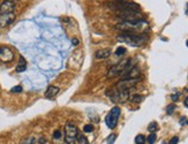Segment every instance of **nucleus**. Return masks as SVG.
I'll use <instances>...</instances> for the list:
<instances>
[{
  "label": "nucleus",
  "instance_id": "obj_17",
  "mask_svg": "<svg viewBox=\"0 0 188 144\" xmlns=\"http://www.w3.org/2000/svg\"><path fill=\"white\" fill-rule=\"evenodd\" d=\"M36 142V138L34 136H30V137H27L24 141H22L21 144H35Z\"/></svg>",
  "mask_w": 188,
  "mask_h": 144
},
{
  "label": "nucleus",
  "instance_id": "obj_33",
  "mask_svg": "<svg viewBox=\"0 0 188 144\" xmlns=\"http://www.w3.org/2000/svg\"><path fill=\"white\" fill-rule=\"evenodd\" d=\"M186 45H187V47H188V39H187V42H186Z\"/></svg>",
  "mask_w": 188,
  "mask_h": 144
},
{
  "label": "nucleus",
  "instance_id": "obj_7",
  "mask_svg": "<svg viewBox=\"0 0 188 144\" xmlns=\"http://www.w3.org/2000/svg\"><path fill=\"white\" fill-rule=\"evenodd\" d=\"M140 79H126V80H121L120 82H118L117 84V88L120 91H129V89L136 85L139 83Z\"/></svg>",
  "mask_w": 188,
  "mask_h": 144
},
{
  "label": "nucleus",
  "instance_id": "obj_22",
  "mask_svg": "<svg viewBox=\"0 0 188 144\" xmlns=\"http://www.w3.org/2000/svg\"><path fill=\"white\" fill-rule=\"evenodd\" d=\"M115 140H117V135H115V134H111V135L107 137L106 142H107V144H114V141Z\"/></svg>",
  "mask_w": 188,
  "mask_h": 144
},
{
  "label": "nucleus",
  "instance_id": "obj_24",
  "mask_svg": "<svg viewBox=\"0 0 188 144\" xmlns=\"http://www.w3.org/2000/svg\"><path fill=\"white\" fill-rule=\"evenodd\" d=\"M174 109H175L174 105H169V106H167V109H166V113L167 114H172L173 112H174Z\"/></svg>",
  "mask_w": 188,
  "mask_h": 144
},
{
  "label": "nucleus",
  "instance_id": "obj_19",
  "mask_svg": "<svg viewBox=\"0 0 188 144\" xmlns=\"http://www.w3.org/2000/svg\"><path fill=\"white\" fill-rule=\"evenodd\" d=\"M125 53H126V47H123V46H119V47H117V50H115V54H117L118 57L123 56Z\"/></svg>",
  "mask_w": 188,
  "mask_h": 144
},
{
  "label": "nucleus",
  "instance_id": "obj_30",
  "mask_svg": "<svg viewBox=\"0 0 188 144\" xmlns=\"http://www.w3.org/2000/svg\"><path fill=\"white\" fill-rule=\"evenodd\" d=\"M38 142H40V144H45L46 143V140H45V138H40Z\"/></svg>",
  "mask_w": 188,
  "mask_h": 144
},
{
  "label": "nucleus",
  "instance_id": "obj_11",
  "mask_svg": "<svg viewBox=\"0 0 188 144\" xmlns=\"http://www.w3.org/2000/svg\"><path fill=\"white\" fill-rule=\"evenodd\" d=\"M140 74H141L140 69H139L136 66H134L133 68H131L129 70H127L126 73L121 74V76H123V80H126V79H139Z\"/></svg>",
  "mask_w": 188,
  "mask_h": 144
},
{
  "label": "nucleus",
  "instance_id": "obj_20",
  "mask_svg": "<svg viewBox=\"0 0 188 144\" xmlns=\"http://www.w3.org/2000/svg\"><path fill=\"white\" fill-rule=\"evenodd\" d=\"M135 143L136 144H144L145 143V137L143 135H137L135 137Z\"/></svg>",
  "mask_w": 188,
  "mask_h": 144
},
{
  "label": "nucleus",
  "instance_id": "obj_29",
  "mask_svg": "<svg viewBox=\"0 0 188 144\" xmlns=\"http://www.w3.org/2000/svg\"><path fill=\"white\" fill-rule=\"evenodd\" d=\"M72 42H73V45H77V44H79V39H77V38H73Z\"/></svg>",
  "mask_w": 188,
  "mask_h": 144
},
{
  "label": "nucleus",
  "instance_id": "obj_13",
  "mask_svg": "<svg viewBox=\"0 0 188 144\" xmlns=\"http://www.w3.org/2000/svg\"><path fill=\"white\" fill-rule=\"evenodd\" d=\"M111 56V51L109 48H105V50H99L95 53V57L96 59H107Z\"/></svg>",
  "mask_w": 188,
  "mask_h": 144
},
{
  "label": "nucleus",
  "instance_id": "obj_21",
  "mask_svg": "<svg viewBox=\"0 0 188 144\" xmlns=\"http://www.w3.org/2000/svg\"><path fill=\"white\" fill-rule=\"evenodd\" d=\"M156 140H157V136L155 135V133H151V134L149 135V137H148V143L149 144H153L155 142H156Z\"/></svg>",
  "mask_w": 188,
  "mask_h": 144
},
{
  "label": "nucleus",
  "instance_id": "obj_34",
  "mask_svg": "<svg viewBox=\"0 0 188 144\" xmlns=\"http://www.w3.org/2000/svg\"><path fill=\"white\" fill-rule=\"evenodd\" d=\"M187 123H188V122H187Z\"/></svg>",
  "mask_w": 188,
  "mask_h": 144
},
{
  "label": "nucleus",
  "instance_id": "obj_14",
  "mask_svg": "<svg viewBox=\"0 0 188 144\" xmlns=\"http://www.w3.org/2000/svg\"><path fill=\"white\" fill-rule=\"evenodd\" d=\"M27 69V62H26V59L23 57H20V61H19L18 66H16V72L18 73H22Z\"/></svg>",
  "mask_w": 188,
  "mask_h": 144
},
{
  "label": "nucleus",
  "instance_id": "obj_31",
  "mask_svg": "<svg viewBox=\"0 0 188 144\" xmlns=\"http://www.w3.org/2000/svg\"><path fill=\"white\" fill-rule=\"evenodd\" d=\"M184 104H185V106H187V107H188V97H186V98H185Z\"/></svg>",
  "mask_w": 188,
  "mask_h": 144
},
{
  "label": "nucleus",
  "instance_id": "obj_5",
  "mask_svg": "<svg viewBox=\"0 0 188 144\" xmlns=\"http://www.w3.org/2000/svg\"><path fill=\"white\" fill-rule=\"evenodd\" d=\"M119 115H120V109L117 107V106L111 109L110 113L106 115V118H105V123H106V126L109 127L110 129H113V128L117 127Z\"/></svg>",
  "mask_w": 188,
  "mask_h": 144
},
{
  "label": "nucleus",
  "instance_id": "obj_2",
  "mask_svg": "<svg viewBox=\"0 0 188 144\" xmlns=\"http://www.w3.org/2000/svg\"><path fill=\"white\" fill-rule=\"evenodd\" d=\"M117 40L127 43L132 46H141L142 44H144L147 40V37L141 34H132V32H123L120 36L117 37Z\"/></svg>",
  "mask_w": 188,
  "mask_h": 144
},
{
  "label": "nucleus",
  "instance_id": "obj_23",
  "mask_svg": "<svg viewBox=\"0 0 188 144\" xmlns=\"http://www.w3.org/2000/svg\"><path fill=\"white\" fill-rule=\"evenodd\" d=\"M92 130H94V126L92 125H86L83 127V131H86V133H91Z\"/></svg>",
  "mask_w": 188,
  "mask_h": 144
},
{
  "label": "nucleus",
  "instance_id": "obj_4",
  "mask_svg": "<svg viewBox=\"0 0 188 144\" xmlns=\"http://www.w3.org/2000/svg\"><path fill=\"white\" fill-rule=\"evenodd\" d=\"M77 128L73 123H67L65 126V142L66 144H75L77 137Z\"/></svg>",
  "mask_w": 188,
  "mask_h": 144
},
{
  "label": "nucleus",
  "instance_id": "obj_1",
  "mask_svg": "<svg viewBox=\"0 0 188 144\" xmlns=\"http://www.w3.org/2000/svg\"><path fill=\"white\" fill-rule=\"evenodd\" d=\"M145 27H148V23L144 20H136V21H123L115 26L118 30L123 32H132L135 34L139 31H143Z\"/></svg>",
  "mask_w": 188,
  "mask_h": 144
},
{
  "label": "nucleus",
  "instance_id": "obj_26",
  "mask_svg": "<svg viewBox=\"0 0 188 144\" xmlns=\"http://www.w3.org/2000/svg\"><path fill=\"white\" fill-rule=\"evenodd\" d=\"M53 137H54L56 140L60 138V137H61V131H60V130H54V133H53Z\"/></svg>",
  "mask_w": 188,
  "mask_h": 144
},
{
  "label": "nucleus",
  "instance_id": "obj_10",
  "mask_svg": "<svg viewBox=\"0 0 188 144\" xmlns=\"http://www.w3.org/2000/svg\"><path fill=\"white\" fill-rule=\"evenodd\" d=\"M14 20H15V14L14 13L2 14V15H0V27L5 28V27L9 26V24L13 23Z\"/></svg>",
  "mask_w": 188,
  "mask_h": 144
},
{
  "label": "nucleus",
  "instance_id": "obj_28",
  "mask_svg": "<svg viewBox=\"0 0 188 144\" xmlns=\"http://www.w3.org/2000/svg\"><path fill=\"white\" fill-rule=\"evenodd\" d=\"M178 97H179V93H177V95H172V101H178Z\"/></svg>",
  "mask_w": 188,
  "mask_h": 144
},
{
  "label": "nucleus",
  "instance_id": "obj_12",
  "mask_svg": "<svg viewBox=\"0 0 188 144\" xmlns=\"http://www.w3.org/2000/svg\"><path fill=\"white\" fill-rule=\"evenodd\" d=\"M59 91H60V89L58 87L51 85V87H48V89H46V91H45V97H46V98H50V99H51V98H54V97L59 93Z\"/></svg>",
  "mask_w": 188,
  "mask_h": 144
},
{
  "label": "nucleus",
  "instance_id": "obj_6",
  "mask_svg": "<svg viewBox=\"0 0 188 144\" xmlns=\"http://www.w3.org/2000/svg\"><path fill=\"white\" fill-rule=\"evenodd\" d=\"M128 62H129V59H126V60H121L120 62H118L117 65L112 66L110 70L107 72V74L106 76L107 77H115V76H118V75H121L123 73V70L126 68V66L128 65Z\"/></svg>",
  "mask_w": 188,
  "mask_h": 144
},
{
  "label": "nucleus",
  "instance_id": "obj_27",
  "mask_svg": "<svg viewBox=\"0 0 188 144\" xmlns=\"http://www.w3.org/2000/svg\"><path fill=\"white\" fill-rule=\"evenodd\" d=\"M178 141H179V137H178V136H174V137H172V140L170 141V144H177Z\"/></svg>",
  "mask_w": 188,
  "mask_h": 144
},
{
  "label": "nucleus",
  "instance_id": "obj_8",
  "mask_svg": "<svg viewBox=\"0 0 188 144\" xmlns=\"http://www.w3.org/2000/svg\"><path fill=\"white\" fill-rule=\"evenodd\" d=\"M14 59V52L7 46H0V60L2 62H10Z\"/></svg>",
  "mask_w": 188,
  "mask_h": 144
},
{
  "label": "nucleus",
  "instance_id": "obj_16",
  "mask_svg": "<svg viewBox=\"0 0 188 144\" xmlns=\"http://www.w3.org/2000/svg\"><path fill=\"white\" fill-rule=\"evenodd\" d=\"M148 130L150 131V133H155V131L158 130V125L157 122H151L150 125L148 126Z\"/></svg>",
  "mask_w": 188,
  "mask_h": 144
},
{
  "label": "nucleus",
  "instance_id": "obj_18",
  "mask_svg": "<svg viewBox=\"0 0 188 144\" xmlns=\"http://www.w3.org/2000/svg\"><path fill=\"white\" fill-rule=\"evenodd\" d=\"M142 101H143V96H141V95H134V96L132 97V101L136 103V104L141 103Z\"/></svg>",
  "mask_w": 188,
  "mask_h": 144
},
{
  "label": "nucleus",
  "instance_id": "obj_3",
  "mask_svg": "<svg viewBox=\"0 0 188 144\" xmlns=\"http://www.w3.org/2000/svg\"><path fill=\"white\" fill-rule=\"evenodd\" d=\"M106 96L113 103H126L129 98V91H120L118 89H110L106 91Z\"/></svg>",
  "mask_w": 188,
  "mask_h": 144
},
{
  "label": "nucleus",
  "instance_id": "obj_9",
  "mask_svg": "<svg viewBox=\"0 0 188 144\" xmlns=\"http://www.w3.org/2000/svg\"><path fill=\"white\" fill-rule=\"evenodd\" d=\"M15 8V4L12 0H5L2 4L0 5V14H9L13 13Z\"/></svg>",
  "mask_w": 188,
  "mask_h": 144
},
{
  "label": "nucleus",
  "instance_id": "obj_25",
  "mask_svg": "<svg viewBox=\"0 0 188 144\" xmlns=\"http://www.w3.org/2000/svg\"><path fill=\"white\" fill-rule=\"evenodd\" d=\"M12 92H22V87L21 85H16V87H14V88H12V90H10Z\"/></svg>",
  "mask_w": 188,
  "mask_h": 144
},
{
  "label": "nucleus",
  "instance_id": "obj_15",
  "mask_svg": "<svg viewBox=\"0 0 188 144\" xmlns=\"http://www.w3.org/2000/svg\"><path fill=\"white\" fill-rule=\"evenodd\" d=\"M76 141L79 144H89V141L84 135H81V134H77V137H76Z\"/></svg>",
  "mask_w": 188,
  "mask_h": 144
},
{
  "label": "nucleus",
  "instance_id": "obj_32",
  "mask_svg": "<svg viewBox=\"0 0 188 144\" xmlns=\"http://www.w3.org/2000/svg\"><path fill=\"white\" fill-rule=\"evenodd\" d=\"M114 1H117V2H123L125 0H114Z\"/></svg>",
  "mask_w": 188,
  "mask_h": 144
}]
</instances>
